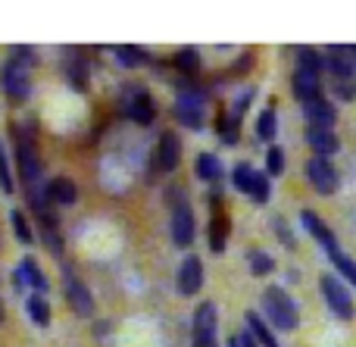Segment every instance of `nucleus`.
<instances>
[{
	"mask_svg": "<svg viewBox=\"0 0 356 347\" xmlns=\"http://www.w3.org/2000/svg\"><path fill=\"white\" fill-rule=\"evenodd\" d=\"M334 94L341 100H353L356 97V81H334Z\"/></svg>",
	"mask_w": 356,
	"mask_h": 347,
	"instance_id": "obj_37",
	"label": "nucleus"
},
{
	"mask_svg": "<svg viewBox=\"0 0 356 347\" xmlns=\"http://www.w3.org/2000/svg\"><path fill=\"white\" fill-rule=\"evenodd\" d=\"M297 69H300V72L322 75V69H325V56L313 47H297Z\"/></svg>",
	"mask_w": 356,
	"mask_h": 347,
	"instance_id": "obj_21",
	"label": "nucleus"
},
{
	"mask_svg": "<svg viewBox=\"0 0 356 347\" xmlns=\"http://www.w3.org/2000/svg\"><path fill=\"white\" fill-rule=\"evenodd\" d=\"M307 179L319 194H334L341 185L338 169H334L332 160H325V156H313V160L307 163Z\"/></svg>",
	"mask_w": 356,
	"mask_h": 347,
	"instance_id": "obj_6",
	"label": "nucleus"
},
{
	"mask_svg": "<svg viewBox=\"0 0 356 347\" xmlns=\"http://www.w3.org/2000/svg\"><path fill=\"white\" fill-rule=\"evenodd\" d=\"M307 144L316 150V156H332V154H338V138H334V131H328V129H307Z\"/></svg>",
	"mask_w": 356,
	"mask_h": 347,
	"instance_id": "obj_19",
	"label": "nucleus"
},
{
	"mask_svg": "<svg viewBox=\"0 0 356 347\" xmlns=\"http://www.w3.org/2000/svg\"><path fill=\"white\" fill-rule=\"evenodd\" d=\"M175 69L184 75H197V69H200V54H197L194 47H181L175 54Z\"/></svg>",
	"mask_w": 356,
	"mask_h": 347,
	"instance_id": "obj_25",
	"label": "nucleus"
},
{
	"mask_svg": "<svg viewBox=\"0 0 356 347\" xmlns=\"http://www.w3.org/2000/svg\"><path fill=\"white\" fill-rule=\"evenodd\" d=\"M156 163H160V169H166V172H172V169H178V163H181V138L172 135V131H166V135L160 138Z\"/></svg>",
	"mask_w": 356,
	"mask_h": 347,
	"instance_id": "obj_15",
	"label": "nucleus"
},
{
	"mask_svg": "<svg viewBox=\"0 0 356 347\" xmlns=\"http://www.w3.org/2000/svg\"><path fill=\"white\" fill-rule=\"evenodd\" d=\"M13 282H16V288H35V291H47V279H44V273L38 269V263L31 260V257H25V260L16 266V273H13Z\"/></svg>",
	"mask_w": 356,
	"mask_h": 347,
	"instance_id": "obj_13",
	"label": "nucleus"
},
{
	"mask_svg": "<svg viewBox=\"0 0 356 347\" xmlns=\"http://www.w3.org/2000/svg\"><path fill=\"white\" fill-rule=\"evenodd\" d=\"M225 238H228V219L216 216L213 225H209V250H213V254H222V250H225Z\"/></svg>",
	"mask_w": 356,
	"mask_h": 347,
	"instance_id": "obj_24",
	"label": "nucleus"
},
{
	"mask_svg": "<svg viewBox=\"0 0 356 347\" xmlns=\"http://www.w3.org/2000/svg\"><path fill=\"white\" fill-rule=\"evenodd\" d=\"M272 229L278 232V238H282L284 248H294V235L288 232V225H284V219H272Z\"/></svg>",
	"mask_w": 356,
	"mask_h": 347,
	"instance_id": "obj_36",
	"label": "nucleus"
},
{
	"mask_svg": "<svg viewBox=\"0 0 356 347\" xmlns=\"http://www.w3.org/2000/svg\"><path fill=\"white\" fill-rule=\"evenodd\" d=\"M203 104H207L203 91H191V88H184V91H178L175 119L184 125V129L200 131L203 129Z\"/></svg>",
	"mask_w": 356,
	"mask_h": 347,
	"instance_id": "obj_3",
	"label": "nucleus"
},
{
	"mask_svg": "<svg viewBox=\"0 0 356 347\" xmlns=\"http://www.w3.org/2000/svg\"><path fill=\"white\" fill-rule=\"evenodd\" d=\"M257 169L250 166V163H238L234 166V172H232V181H234V188L238 191H244V194H250L253 191V181H257Z\"/></svg>",
	"mask_w": 356,
	"mask_h": 347,
	"instance_id": "obj_23",
	"label": "nucleus"
},
{
	"mask_svg": "<svg viewBox=\"0 0 356 347\" xmlns=\"http://www.w3.org/2000/svg\"><path fill=\"white\" fill-rule=\"evenodd\" d=\"M66 79L72 81L79 91H85V88H88V66H85V63H69V66H66Z\"/></svg>",
	"mask_w": 356,
	"mask_h": 347,
	"instance_id": "obj_33",
	"label": "nucleus"
},
{
	"mask_svg": "<svg viewBox=\"0 0 356 347\" xmlns=\"http://www.w3.org/2000/svg\"><path fill=\"white\" fill-rule=\"evenodd\" d=\"M238 341H241V347H259V344H257V338H253L250 332H241Z\"/></svg>",
	"mask_w": 356,
	"mask_h": 347,
	"instance_id": "obj_38",
	"label": "nucleus"
},
{
	"mask_svg": "<svg viewBox=\"0 0 356 347\" xmlns=\"http://www.w3.org/2000/svg\"><path fill=\"white\" fill-rule=\"evenodd\" d=\"M13 175H10V160H6V150L3 144H0V191L3 194H13Z\"/></svg>",
	"mask_w": 356,
	"mask_h": 347,
	"instance_id": "obj_34",
	"label": "nucleus"
},
{
	"mask_svg": "<svg viewBox=\"0 0 356 347\" xmlns=\"http://www.w3.org/2000/svg\"><path fill=\"white\" fill-rule=\"evenodd\" d=\"M275 131H278L275 110H263V113H259V119H257V138H259V141H272V138H275Z\"/></svg>",
	"mask_w": 356,
	"mask_h": 347,
	"instance_id": "obj_27",
	"label": "nucleus"
},
{
	"mask_svg": "<svg viewBox=\"0 0 356 347\" xmlns=\"http://www.w3.org/2000/svg\"><path fill=\"white\" fill-rule=\"evenodd\" d=\"M300 223H303V229H307L309 235H313L316 241L322 244V248H325V254H334V250H341V248H338V238H334V232L328 229V225L322 223V219L316 216L313 210H303V213H300Z\"/></svg>",
	"mask_w": 356,
	"mask_h": 347,
	"instance_id": "obj_11",
	"label": "nucleus"
},
{
	"mask_svg": "<svg viewBox=\"0 0 356 347\" xmlns=\"http://www.w3.org/2000/svg\"><path fill=\"white\" fill-rule=\"evenodd\" d=\"M325 69L334 75V81H353V75H356V63L347 54H341L338 44H332V47H328Z\"/></svg>",
	"mask_w": 356,
	"mask_h": 347,
	"instance_id": "obj_16",
	"label": "nucleus"
},
{
	"mask_svg": "<svg viewBox=\"0 0 356 347\" xmlns=\"http://www.w3.org/2000/svg\"><path fill=\"white\" fill-rule=\"evenodd\" d=\"M303 116H307L309 129H328V131H332L338 113H334V106L322 97V100H313V104H303Z\"/></svg>",
	"mask_w": 356,
	"mask_h": 347,
	"instance_id": "obj_14",
	"label": "nucleus"
},
{
	"mask_svg": "<svg viewBox=\"0 0 356 347\" xmlns=\"http://www.w3.org/2000/svg\"><path fill=\"white\" fill-rule=\"evenodd\" d=\"M16 163H19V175H22L25 188H35L38 185V175H41V160H38L35 144H31V141H19Z\"/></svg>",
	"mask_w": 356,
	"mask_h": 347,
	"instance_id": "obj_9",
	"label": "nucleus"
},
{
	"mask_svg": "<svg viewBox=\"0 0 356 347\" xmlns=\"http://www.w3.org/2000/svg\"><path fill=\"white\" fill-rule=\"evenodd\" d=\"M322 294H325V304L332 307L334 316L344 319V323L353 319V298L334 275H322Z\"/></svg>",
	"mask_w": 356,
	"mask_h": 347,
	"instance_id": "obj_4",
	"label": "nucleus"
},
{
	"mask_svg": "<svg viewBox=\"0 0 356 347\" xmlns=\"http://www.w3.org/2000/svg\"><path fill=\"white\" fill-rule=\"evenodd\" d=\"M266 169H269V175L284 172V150L282 147H269V154H266Z\"/></svg>",
	"mask_w": 356,
	"mask_h": 347,
	"instance_id": "obj_35",
	"label": "nucleus"
},
{
	"mask_svg": "<svg viewBox=\"0 0 356 347\" xmlns=\"http://www.w3.org/2000/svg\"><path fill=\"white\" fill-rule=\"evenodd\" d=\"M63 294H66V300L72 304V310L79 313V316H94V294L88 291V285L81 279H75L72 273L66 269V279H63Z\"/></svg>",
	"mask_w": 356,
	"mask_h": 347,
	"instance_id": "obj_7",
	"label": "nucleus"
},
{
	"mask_svg": "<svg viewBox=\"0 0 356 347\" xmlns=\"http://www.w3.org/2000/svg\"><path fill=\"white\" fill-rule=\"evenodd\" d=\"M250 197H253V204H269V197H272L269 175H263V172L257 175V181H253V191H250Z\"/></svg>",
	"mask_w": 356,
	"mask_h": 347,
	"instance_id": "obj_32",
	"label": "nucleus"
},
{
	"mask_svg": "<svg viewBox=\"0 0 356 347\" xmlns=\"http://www.w3.org/2000/svg\"><path fill=\"white\" fill-rule=\"evenodd\" d=\"M263 313L269 316V323L282 332H294L300 325V313L297 304L291 300V294L284 288H266L263 291Z\"/></svg>",
	"mask_w": 356,
	"mask_h": 347,
	"instance_id": "obj_1",
	"label": "nucleus"
},
{
	"mask_svg": "<svg viewBox=\"0 0 356 347\" xmlns=\"http://www.w3.org/2000/svg\"><path fill=\"white\" fill-rule=\"evenodd\" d=\"M197 179L203 181H219L222 179V163L213 154H200L197 156Z\"/></svg>",
	"mask_w": 356,
	"mask_h": 347,
	"instance_id": "obj_22",
	"label": "nucleus"
},
{
	"mask_svg": "<svg viewBox=\"0 0 356 347\" xmlns=\"http://www.w3.org/2000/svg\"><path fill=\"white\" fill-rule=\"evenodd\" d=\"M216 323H219V316H216V304L203 300L194 313V338H216Z\"/></svg>",
	"mask_w": 356,
	"mask_h": 347,
	"instance_id": "obj_18",
	"label": "nucleus"
},
{
	"mask_svg": "<svg viewBox=\"0 0 356 347\" xmlns=\"http://www.w3.org/2000/svg\"><path fill=\"white\" fill-rule=\"evenodd\" d=\"M244 323H247V332H250V335L257 338V344H259V347H278L275 335H272V329H269V323H266V319L259 316V313H247Z\"/></svg>",
	"mask_w": 356,
	"mask_h": 347,
	"instance_id": "obj_20",
	"label": "nucleus"
},
{
	"mask_svg": "<svg viewBox=\"0 0 356 347\" xmlns=\"http://www.w3.org/2000/svg\"><path fill=\"white\" fill-rule=\"evenodd\" d=\"M125 116L138 125H150L156 119V104L141 88H125Z\"/></svg>",
	"mask_w": 356,
	"mask_h": 347,
	"instance_id": "obj_5",
	"label": "nucleus"
},
{
	"mask_svg": "<svg viewBox=\"0 0 356 347\" xmlns=\"http://www.w3.org/2000/svg\"><path fill=\"white\" fill-rule=\"evenodd\" d=\"M203 285V263L197 257H188V260L178 266V294L181 298H191L194 291H200Z\"/></svg>",
	"mask_w": 356,
	"mask_h": 347,
	"instance_id": "obj_10",
	"label": "nucleus"
},
{
	"mask_svg": "<svg viewBox=\"0 0 356 347\" xmlns=\"http://www.w3.org/2000/svg\"><path fill=\"white\" fill-rule=\"evenodd\" d=\"M272 269H275V260H272L269 254H263V250H250V273L253 275H269Z\"/></svg>",
	"mask_w": 356,
	"mask_h": 347,
	"instance_id": "obj_31",
	"label": "nucleus"
},
{
	"mask_svg": "<svg viewBox=\"0 0 356 347\" xmlns=\"http://www.w3.org/2000/svg\"><path fill=\"white\" fill-rule=\"evenodd\" d=\"M25 310H29V316H31V323L35 325H50V307H47V300H44V294L29 298Z\"/></svg>",
	"mask_w": 356,
	"mask_h": 347,
	"instance_id": "obj_26",
	"label": "nucleus"
},
{
	"mask_svg": "<svg viewBox=\"0 0 356 347\" xmlns=\"http://www.w3.org/2000/svg\"><path fill=\"white\" fill-rule=\"evenodd\" d=\"M0 88H3L6 97L16 100V104L29 100V94H31L29 63H22V60H16V56H10V60L3 63V69H0Z\"/></svg>",
	"mask_w": 356,
	"mask_h": 347,
	"instance_id": "obj_2",
	"label": "nucleus"
},
{
	"mask_svg": "<svg viewBox=\"0 0 356 347\" xmlns=\"http://www.w3.org/2000/svg\"><path fill=\"white\" fill-rule=\"evenodd\" d=\"M169 232H172V241L178 244V248H188V244L194 241V232H197V225H194V213H191L188 200H184V204H178V207H172V219H169Z\"/></svg>",
	"mask_w": 356,
	"mask_h": 347,
	"instance_id": "obj_8",
	"label": "nucleus"
},
{
	"mask_svg": "<svg viewBox=\"0 0 356 347\" xmlns=\"http://www.w3.org/2000/svg\"><path fill=\"white\" fill-rule=\"evenodd\" d=\"M291 88H294V97L300 100V104L322 100V79L313 72H300V69H297L294 79H291Z\"/></svg>",
	"mask_w": 356,
	"mask_h": 347,
	"instance_id": "obj_12",
	"label": "nucleus"
},
{
	"mask_svg": "<svg viewBox=\"0 0 356 347\" xmlns=\"http://www.w3.org/2000/svg\"><path fill=\"white\" fill-rule=\"evenodd\" d=\"M10 225H13V232H16V238L22 244H31V225H29V219H25V213L22 210H10Z\"/></svg>",
	"mask_w": 356,
	"mask_h": 347,
	"instance_id": "obj_29",
	"label": "nucleus"
},
{
	"mask_svg": "<svg viewBox=\"0 0 356 347\" xmlns=\"http://www.w3.org/2000/svg\"><path fill=\"white\" fill-rule=\"evenodd\" d=\"M113 54H116V60L122 66H141L147 60V50H141V47H116Z\"/></svg>",
	"mask_w": 356,
	"mask_h": 347,
	"instance_id": "obj_30",
	"label": "nucleus"
},
{
	"mask_svg": "<svg viewBox=\"0 0 356 347\" xmlns=\"http://www.w3.org/2000/svg\"><path fill=\"white\" fill-rule=\"evenodd\" d=\"M328 257H332V263L338 266V273L344 275L350 285H356V260H353V257H347L344 250H334V254H328Z\"/></svg>",
	"mask_w": 356,
	"mask_h": 347,
	"instance_id": "obj_28",
	"label": "nucleus"
},
{
	"mask_svg": "<svg viewBox=\"0 0 356 347\" xmlns=\"http://www.w3.org/2000/svg\"><path fill=\"white\" fill-rule=\"evenodd\" d=\"M194 347H216V338H194Z\"/></svg>",
	"mask_w": 356,
	"mask_h": 347,
	"instance_id": "obj_39",
	"label": "nucleus"
},
{
	"mask_svg": "<svg viewBox=\"0 0 356 347\" xmlns=\"http://www.w3.org/2000/svg\"><path fill=\"white\" fill-rule=\"evenodd\" d=\"M0 323H3V304H0Z\"/></svg>",
	"mask_w": 356,
	"mask_h": 347,
	"instance_id": "obj_41",
	"label": "nucleus"
},
{
	"mask_svg": "<svg viewBox=\"0 0 356 347\" xmlns=\"http://www.w3.org/2000/svg\"><path fill=\"white\" fill-rule=\"evenodd\" d=\"M228 347H241V341H238V335L232 338V341H228Z\"/></svg>",
	"mask_w": 356,
	"mask_h": 347,
	"instance_id": "obj_40",
	"label": "nucleus"
},
{
	"mask_svg": "<svg viewBox=\"0 0 356 347\" xmlns=\"http://www.w3.org/2000/svg\"><path fill=\"white\" fill-rule=\"evenodd\" d=\"M44 188H47V197L54 200V204H60V207H69V204H75V200H79V188H75V181L66 179V175L50 179Z\"/></svg>",
	"mask_w": 356,
	"mask_h": 347,
	"instance_id": "obj_17",
	"label": "nucleus"
}]
</instances>
